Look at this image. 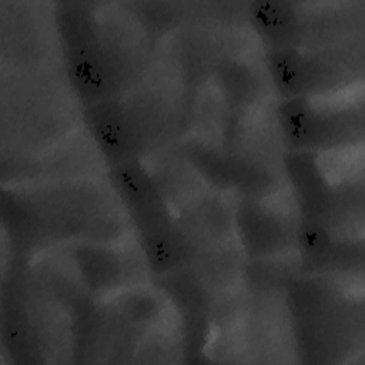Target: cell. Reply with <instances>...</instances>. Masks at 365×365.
<instances>
[{
    "label": "cell",
    "instance_id": "9c48e42d",
    "mask_svg": "<svg viewBox=\"0 0 365 365\" xmlns=\"http://www.w3.org/2000/svg\"><path fill=\"white\" fill-rule=\"evenodd\" d=\"M268 195H242L234 204L238 247L252 261L277 258L295 242L297 218L267 202Z\"/></svg>",
    "mask_w": 365,
    "mask_h": 365
},
{
    "label": "cell",
    "instance_id": "30bf717a",
    "mask_svg": "<svg viewBox=\"0 0 365 365\" xmlns=\"http://www.w3.org/2000/svg\"><path fill=\"white\" fill-rule=\"evenodd\" d=\"M302 267L312 272H332L354 268L362 261V244L341 240L324 222L309 218H297L294 242Z\"/></svg>",
    "mask_w": 365,
    "mask_h": 365
},
{
    "label": "cell",
    "instance_id": "ba28073f",
    "mask_svg": "<svg viewBox=\"0 0 365 365\" xmlns=\"http://www.w3.org/2000/svg\"><path fill=\"white\" fill-rule=\"evenodd\" d=\"M107 175L137 238L170 228L177 222L167 197L143 160L113 164Z\"/></svg>",
    "mask_w": 365,
    "mask_h": 365
},
{
    "label": "cell",
    "instance_id": "4fadbf2b",
    "mask_svg": "<svg viewBox=\"0 0 365 365\" xmlns=\"http://www.w3.org/2000/svg\"><path fill=\"white\" fill-rule=\"evenodd\" d=\"M215 87L232 111H244L258 103L264 81L258 71L238 57L220 58L211 71Z\"/></svg>",
    "mask_w": 365,
    "mask_h": 365
},
{
    "label": "cell",
    "instance_id": "6da1fadb",
    "mask_svg": "<svg viewBox=\"0 0 365 365\" xmlns=\"http://www.w3.org/2000/svg\"><path fill=\"white\" fill-rule=\"evenodd\" d=\"M56 29L68 87L83 107L118 97L144 77L151 37L137 17L101 19L87 4L64 3Z\"/></svg>",
    "mask_w": 365,
    "mask_h": 365
},
{
    "label": "cell",
    "instance_id": "5b68a950",
    "mask_svg": "<svg viewBox=\"0 0 365 365\" xmlns=\"http://www.w3.org/2000/svg\"><path fill=\"white\" fill-rule=\"evenodd\" d=\"M267 77L282 98L327 97L362 78L361 44L334 47H267L262 56Z\"/></svg>",
    "mask_w": 365,
    "mask_h": 365
},
{
    "label": "cell",
    "instance_id": "8992f818",
    "mask_svg": "<svg viewBox=\"0 0 365 365\" xmlns=\"http://www.w3.org/2000/svg\"><path fill=\"white\" fill-rule=\"evenodd\" d=\"M274 120L288 151L321 153L354 145L362 140V110L335 104L324 97L282 98Z\"/></svg>",
    "mask_w": 365,
    "mask_h": 365
},
{
    "label": "cell",
    "instance_id": "3957f363",
    "mask_svg": "<svg viewBox=\"0 0 365 365\" xmlns=\"http://www.w3.org/2000/svg\"><path fill=\"white\" fill-rule=\"evenodd\" d=\"M11 234L30 244L74 240L107 242L118 231L117 208L96 185L58 184L11 194Z\"/></svg>",
    "mask_w": 365,
    "mask_h": 365
},
{
    "label": "cell",
    "instance_id": "277c9868",
    "mask_svg": "<svg viewBox=\"0 0 365 365\" xmlns=\"http://www.w3.org/2000/svg\"><path fill=\"white\" fill-rule=\"evenodd\" d=\"M284 285L301 354L315 362H331L346 354L361 332L356 327H362V319L341 288L318 275L291 277Z\"/></svg>",
    "mask_w": 365,
    "mask_h": 365
},
{
    "label": "cell",
    "instance_id": "52a82bcc",
    "mask_svg": "<svg viewBox=\"0 0 365 365\" xmlns=\"http://www.w3.org/2000/svg\"><path fill=\"white\" fill-rule=\"evenodd\" d=\"M175 151L192 167L205 185L221 194L269 195L277 188L275 174L264 164L208 145L207 143L188 138Z\"/></svg>",
    "mask_w": 365,
    "mask_h": 365
},
{
    "label": "cell",
    "instance_id": "7a4b0ae2",
    "mask_svg": "<svg viewBox=\"0 0 365 365\" xmlns=\"http://www.w3.org/2000/svg\"><path fill=\"white\" fill-rule=\"evenodd\" d=\"M174 83L141 78L118 97L83 107L88 135L108 165L143 160L177 134L182 125V98Z\"/></svg>",
    "mask_w": 365,
    "mask_h": 365
},
{
    "label": "cell",
    "instance_id": "8fae6325",
    "mask_svg": "<svg viewBox=\"0 0 365 365\" xmlns=\"http://www.w3.org/2000/svg\"><path fill=\"white\" fill-rule=\"evenodd\" d=\"M175 218L197 254L230 244L235 237L234 205L217 191L200 194L185 204Z\"/></svg>",
    "mask_w": 365,
    "mask_h": 365
},
{
    "label": "cell",
    "instance_id": "7c38bea8",
    "mask_svg": "<svg viewBox=\"0 0 365 365\" xmlns=\"http://www.w3.org/2000/svg\"><path fill=\"white\" fill-rule=\"evenodd\" d=\"M70 259L76 267L78 284L90 295H106L133 277V259L124 251L97 241H77L70 247Z\"/></svg>",
    "mask_w": 365,
    "mask_h": 365
}]
</instances>
